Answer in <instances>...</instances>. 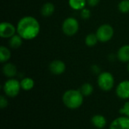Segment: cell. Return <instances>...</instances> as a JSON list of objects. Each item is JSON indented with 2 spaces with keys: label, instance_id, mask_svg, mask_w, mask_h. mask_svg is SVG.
<instances>
[{
  "label": "cell",
  "instance_id": "6da1fadb",
  "mask_svg": "<svg viewBox=\"0 0 129 129\" xmlns=\"http://www.w3.org/2000/svg\"><path fill=\"white\" fill-rule=\"evenodd\" d=\"M40 30L38 21L31 16L22 17L17 26V33L24 40H33L36 38Z\"/></svg>",
  "mask_w": 129,
  "mask_h": 129
},
{
  "label": "cell",
  "instance_id": "7a4b0ae2",
  "mask_svg": "<svg viewBox=\"0 0 129 129\" xmlns=\"http://www.w3.org/2000/svg\"><path fill=\"white\" fill-rule=\"evenodd\" d=\"M62 99L66 107L70 109H76L82 105L84 96L80 90H69L63 94Z\"/></svg>",
  "mask_w": 129,
  "mask_h": 129
},
{
  "label": "cell",
  "instance_id": "3957f363",
  "mask_svg": "<svg viewBox=\"0 0 129 129\" xmlns=\"http://www.w3.org/2000/svg\"><path fill=\"white\" fill-rule=\"evenodd\" d=\"M98 84L99 87L104 91H110L114 86V78L110 72L101 73L98 78Z\"/></svg>",
  "mask_w": 129,
  "mask_h": 129
},
{
  "label": "cell",
  "instance_id": "277c9868",
  "mask_svg": "<svg viewBox=\"0 0 129 129\" xmlns=\"http://www.w3.org/2000/svg\"><path fill=\"white\" fill-rule=\"evenodd\" d=\"M21 89L20 82L16 79H9L5 82L3 90L6 96L9 97H15L20 93Z\"/></svg>",
  "mask_w": 129,
  "mask_h": 129
},
{
  "label": "cell",
  "instance_id": "5b68a950",
  "mask_svg": "<svg viewBox=\"0 0 129 129\" xmlns=\"http://www.w3.org/2000/svg\"><path fill=\"white\" fill-rule=\"evenodd\" d=\"M62 29L66 35L73 36L79 30V22L73 17H68L63 21Z\"/></svg>",
  "mask_w": 129,
  "mask_h": 129
},
{
  "label": "cell",
  "instance_id": "8992f818",
  "mask_svg": "<svg viewBox=\"0 0 129 129\" xmlns=\"http://www.w3.org/2000/svg\"><path fill=\"white\" fill-rule=\"evenodd\" d=\"M96 35L101 42H107L113 36V28L110 24H103L97 30Z\"/></svg>",
  "mask_w": 129,
  "mask_h": 129
},
{
  "label": "cell",
  "instance_id": "52a82bcc",
  "mask_svg": "<svg viewBox=\"0 0 129 129\" xmlns=\"http://www.w3.org/2000/svg\"><path fill=\"white\" fill-rule=\"evenodd\" d=\"M16 29L13 24L8 22H2L0 24V36L2 38H9L14 35Z\"/></svg>",
  "mask_w": 129,
  "mask_h": 129
},
{
  "label": "cell",
  "instance_id": "ba28073f",
  "mask_svg": "<svg viewBox=\"0 0 129 129\" xmlns=\"http://www.w3.org/2000/svg\"><path fill=\"white\" fill-rule=\"evenodd\" d=\"M110 129H129V118L125 116L116 118L110 123Z\"/></svg>",
  "mask_w": 129,
  "mask_h": 129
},
{
  "label": "cell",
  "instance_id": "9c48e42d",
  "mask_svg": "<svg viewBox=\"0 0 129 129\" xmlns=\"http://www.w3.org/2000/svg\"><path fill=\"white\" fill-rule=\"evenodd\" d=\"M117 96L123 100L129 98V81H123L118 84L116 90Z\"/></svg>",
  "mask_w": 129,
  "mask_h": 129
},
{
  "label": "cell",
  "instance_id": "30bf717a",
  "mask_svg": "<svg viewBox=\"0 0 129 129\" xmlns=\"http://www.w3.org/2000/svg\"><path fill=\"white\" fill-rule=\"evenodd\" d=\"M49 69L52 74L59 75L65 71L66 65L64 62L60 60H54L51 62V64L49 65Z\"/></svg>",
  "mask_w": 129,
  "mask_h": 129
},
{
  "label": "cell",
  "instance_id": "8fae6325",
  "mask_svg": "<svg viewBox=\"0 0 129 129\" xmlns=\"http://www.w3.org/2000/svg\"><path fill=\"white\" fill-rule=\"evenodd\" d=\"M91 121L92 125L97 128L102 129L107 125V119L102 115H94L91 118Z\"/></svg>",
  "mask_w": 129,
  "mask_h": 129
},
{
  "label": "cell",
  "instance_id": "7c38bea8",
  "mask_svg": "<svg viewBox=\"0 0 129 129\" xmlns=\"http://www.w3.org/2000/svg\"><path fill=\"white\" fill-rule=\"evenodd\" d=\"M3 74L8 78H13L17 75V68L14 64L7 63L2 68Z\"/></svg>",
  "mask_w": 129,
  "mask_h": 129
},
{
  "label": "cell",
  "instance_id": "4fadbf2b",
  "mask_svg": "<svg viewBox=\"0 0 129 129\" xmlns=\"http://www.w3.org/2000/svg\"><path fill=\"white\" fill-rule=\"evenodd\" d=\"M117 57L122 62H129V45L123 46L119 49Z\"/></svg>",
  "mask_w": 129,
  "mask_h": 129
},
{
  "label": "cell",
  "instance_id": "5bb4252c",
  "mask_svg": "<svg viewBox=\"0 0 129 129\" xmlns=\"http://www.w3.org/2000/svg\"><path fill=\"white\" fill-rule=\"evenodd\" d=\"M54 11V5L50 2L45 3L41 8V13L45 17L51 15L53 14Z\"/></svg>",
  "mask_w": 129,
  "mask_h": 129
},
{
  "label": "cell",
  "instance_id": "9a60e30c",
  "mask_svg": "<svg viewBox=\"0 0 129 129\" xmlns=\"http://www.w3.org/2000/svg\"><path fill=\"white\" fill-rule=\"evenodd\" d=\"M22 37L17 34V35H14L11 37H10V40H9V45L11 48L13 49H17L19 48L21 45H22Z\"/></svg>",
  "mask_w": 129,
  "mask_h": 129
},
{
  "label": "cell",
  "instance_id": "2e32d148",
  "mask_svg": "<svg viewBox=\"0 0 129 129\" xmlns=\"http://www.w3.org/2000/svg\"><path fill=\"white\" fill-rule=\"evenodd\" d=\"M34 81L30 78H24L20 81L21 89L24 90H30L34 87Z\"/></svg>",
  "mask_w": 129,
  "mask_h": 129
},
{
  "label": "cell",
  "instance_id": "e0dca14e",
  "mask_svg": "<svg viewBox=\"0 0 129 129\" xmlns=\"http://www.w3.org/2000/svg\"><path fill=\"white\" fill-rule=\"evenodd\" d=\"M86 3V0H69L70 6L75 10L83 9Z\"/></svg>",
  "mask_w": 129,
  "mask_h": 129
},
{
  "label": "cell",
  "instance_id": "ac0fdd59",
  "mask_svg": "<svg viewBox=\"0 0 129 129\" xmlns=\"http://www.w3.org/2000/svg\"><path fill=\"white\" fill-rule=\"evenodd\" d=\"M79 90H80V92L82 93V94L84 97H88L93 93L94 88H93V86L91 84L85 83L81 86Z\"/></svg>",
  "mask_w": 129,
  "mask_h": 129
},
{
  "label": "cell",
  "instance_id": "d6986e66",
  "mask_svg": "<svg viewBox=\"0 0 129 129\" xmlns=\"http://www.w3.org/2000/svg\"><path fill=\"white\" fill-rule=\"evenodd\" d=\"M11 57V52L10 50L6 48L5 46H2L0 47V61L1 62H7Z\"/></svg>",
  "mask_w": 129,
  "mask_h": 129
},
{
  "label": "cell",
  "instance_id": "ffe728a7",
  "mask_svg": "<svg viewBox=\"0 0 129 129\" xmlns=\"http://www.w3.org/2000/svg\"><path fill=\"white\" fill-rule=\"evenodd\" d=\"M98 40V36L96 34L90 33L85 38V43L88 46H94V45H96Z\"/></svg>",
  "mask_w": 129,
  "mask_h": 129
},
{
  "label": "cell",
  "instance_id": "44dd1931",
  "mask_svg": "<svg viewBox=\"0 0 129 129\" xmlns=\"http://www.w3.org/2000/svg\"><path fill=\"white\" fill-rule=\"evenodd\" d=\"M119 10L122 13L129 12V0H123L119 4Z\"/></svg>",
  "mask_w": 129,
  "mask_h": 129
},
{
  "label": "cell",
  "instance_id": "7402d4cb",
  "mask_svg": "<svg viewBox=\"0 0 129 129\" xmlns=\"http://www.w3.org/2000/svg\"><path fill=\"white\" fill-rule=\"evenodd\" d=\"M119 113L120 114L129 117V101H127L125 103V104L123 105V106L119 109Z\"/></svg>",
  "mask_w": 129,
  "mask_h": 129
},
{
  "label": "cell",
  "instance_id": "603a6c76",
  "mask_svg": "<svg viewBox=\"0 0 129 129\" xmlns=\"http://www.w3.org/2000/svg\"><path fill=\"white\" fill-rule=\"evenodd\" d=\"M91 16V11L87 9V8H83L81 11V17L83 18V19H88Z\"/></svg>",
  "mask_w": 129,
  "mask_h": 129
},
{
  "label": "cell",
  "instance_id": "cb8c5ba5",
  "mask_svg": "<svg viewBox=\"0 0 129 129\" xmlns=\"http://www.w3.org/2000/svg\"><path fill=\"white\" fill-rule=\"evenodd\" d=\"M8 100L6 99V97H5L4 96H1L0 97V107L1 109H5L8 106Z\"/></svg>",
  "mask_w": 129,
  "mask_h": 129
},
{
  "label": "cell",
  "instance_id": "d4e9b609",
  "mask_svg": "<svg viewBox=\"0 0 129 129\" xmlns=\"http://www.w3.org/2000/svg\"><path fill=\"white\" fill-rule=\"evenodd\" d=\"M87 2H88V4L90 6L94 7V6L97 5L99 3L100 0H87Z\"/></svg>",
  "mask_w": 129,
  "mask_h": 129
},
{
  "label": "cell",
  "instance_id": "484cf974",
  "mask_svg": "<svg viewBox=\"0 0 129 129\" xmlns=\"http://www.w3.org/2000/svg\"><path fill=\"white\" fill-rule=\"evenodd\" d=\"M92 71H94V73H99L100 72V68H99V67L98 66H97V65H94V66H92Z\"/></svg>",
  "mask_w": 129,
  "mask_h": 129
},
{
  "label": "cell",
  "instance_id": "4316f807",
  "mask_svg": "<svg viewBox=\"0 0 129 129\" xmlns=\"http://www.w3.org/2000/svg\"><path fill=\"white\" fill-rule=\"evenodd\" d=\"M127 68H128V72H129V62H128V67H127Z\"/></svg>",
  "mask_w": 129,
  "mask_h": 129
},
{
  "label": "cell",
  "instance_id": "83f0119b",
  "mask_svg": "<svg viewBox=\"0 0 129 129\" xmlns=\"http://www.w3.org/2000/svg\"><path fill=\"white\" fill-rule=\"evenodd\" d=\"M128 118H129V117H128Z\"/></svg>",
  "mask_w": 129,
  "mask_h": 129
}]
</instances>
